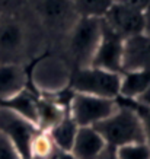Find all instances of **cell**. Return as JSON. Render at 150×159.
Wrapping results in <instances>:
<instances>
[{
	"instance_id": "cell-15",
	"label": "cell",
	"mask_w": 150,
	"mask_h": 159,
	"mask_svg": "<svg viewBox=\"0 0 150 159\" xmlns=\"http://www.w3.org/2000/svg\"><path fill=\"white\" fill-rule=\"evenodd\" d=\"M38 98L39 95L34 89L25 88L24 91H20L18 95L12 97L7 101L2 102L0 105L6 107L9 110L18 112L19 116L25 117L26 120L32 121L37 125V112H38Z\"/></svg>"
},
{
	"instance_id": "cell-7",
	"label": "cell",
	"mask_w": 150,
	"mask_h": 159,
	"mask_svg": "<svg viewBox=\"0 0 150 159\" xmlns=\"http://www.w3.org/2000/svg\"><path fill=\"white\" fill-rule=\"evenodd\" d=\"M117 99H107L73 92L68 114L77 127H95L117 110Z\"/></svg>"
},
{
	"instance_id": "cell-25",
	"label": "cell",
	"mask_w": 150,
	"mask_h": 159,
	"mask_svg": "<svg viewBox=\"0 0 150 159\" xmlns=\"http://www.w3.org/2000/svg\"><path fill=\"white\" fill-rule=\"evenodd\" d=\"M51 159H76V158H73L68 152H61V150H57V152L53 155V158H51Z\"/></svg>"
},
{
	"instance_id": "cell-5",
	"label": "cell",
	"mask_w": 150,
	"mask_h": 159,
	"mask_svg": "<svg viewBox=\"0 0 150 159\" xmlns=\"http://www.w3.org/2000/svg\"><path fill=\"white\" fill-rule=\"evenodd\" d=\"M31 15L44 34L60 38V41L79 19L70 0H31Z\"/></svg>"
},
{
	"instance_id": "cell-22",
	"label": "cell",
	"mask_w": 150,
	"mask_h": 159,
	"mask_svg": "<svg viewBox=\"0 0 150 159\" xmlns=\"http://www.w3.org/2000/svg\"><path fill=\"white\" fill-rule=\"evenodd\" d=\"M137 102H140V104H143V105H147V107H150V86L146 89L143 93H141L140 97L136 99Z\"/></svg>"
},
{
	"instance_id": "cell-24",
	"label": "cell",
	"mask_w": 150,
	"mask_h": 159,
	"mask_svg": "<svg viewBox=\"0 0 150 159\" xmlns=\"http://www.w3.org/2000/svg\"><path fill=\"white\" fill-rule=\"evenodd\" d=\"M96 159H118V158H117V155H115V150L111 149V148H107Z\"/></svg>"
},
{
	"instance_id": "cell-8",
	"label": "cell",
	"mask_w": 150,
	"mask_h": 159,
	"mask_svg": "<svg viewBox=\"0 0 150 159\" xmlns=\"http://www.w3.org/2000/svg\"><path fill=\"white\" fill-rule=\"evenodd\" d=\"M38 131L39 129L32 121L0 105V133L13 143L24 159H29L31 142Z\"/></svg>"
},
{
	"instance_id": "cell-3",
	"label": "cell",
	"mask_w": 150,
	"mask_h": 159,
	"mask_svg": "<svg viewBox=\"0 0 150 159\" xmlns=\"http://www.w3.org/2000/svg\"><path fill=\"white\" fill-rule=\"evenodd\" d=\"M72 73V66L61 53L44 51L28 70V85L32 83V89L39 95H55L68 89Z\"/></svg>"
},
{
	"instance_id": "cell-17",
	"label": "cell",
	"mask_w": 150,
	"mask_h": 159,
	"mask_svg": "<svg viewBox=\"0 0 150 159\" xmlns=\"http://www.w3.org/2000/svg\"><path fill=\"white\" fill-rule=\"evenodd\" d=\"M79 18L102 19L111 7L112 0H70Z\"/></svg>"
},
{
	"instance_id": "cell-12",
	"label": "cell",
	"mask_w": 150,
	"mask_h": 159,
	"mask_svg": "<svg viewBox=\"0 0 150 159\" xmlns=\"http://www.w3.org/2000/svg\"><path fill=\"white\" fill-rule=\"evenodd\" d=\"M107 145L95 127H79L68 153L76 159H96Z\"/></svg>"
},
{
	"instance_id": "cell-11",
	"label": "cell",
	"mask_w": 150,
	"mask_h": 159,
	"mask_svg": "<svg viewBox=\"0 0 150 159\" xmlns=\"http://www.w3.org/2000/svg\"><path fill=\"white\" fill-rule=\"evenodd\" d=\"M127 70L150 72V35L143 32L124 39L122 72Z\"/></svg>"
},
{
	"instance_id": "cell-20",
	"label": "cell",
	"mask_w": 150,
	"mask_h": 159,
	"mask_svg": "<svg viewBox=\"0 0 150 159\" xmlns=\"http://www.w3.org/2000/svg\"><path fill=\"white\" fill-rule=\"evenodd\" d=\"M0 159H24L13 143L2 133H0Z\"/></svg>"
},
{
	"instance_id": "cell-21",
	"label": "cell",
	"mask_w": 150,
	"mask_h": 159,
	"mask_svg": "<svg viewBox=\"0 0 150 159\" xmlns=\"http://www.w3.org/2000/svg\"><path fill=\"white\" fill-rule=\"evenodd\" d=\"M112 3H120V5L130 6V7H134V9L144 12V9L150 3V0H112Z\"/></svg>"
},
{
	"instance_id": "cell-6",
	"label": "cell",
	"mask_w": 150,
	"mask_h": 159,
	"mask_svg": "<svg viewBox=\"0 0 150 159\" xmlns=\"http://www.w3.org/2000/svg\"><path fill=\"white\" fill-rule=\"evenodd\" d=\"M120 76L121 73L86 66L73 70L68 88L77 93L117 99L120 95Z\"/></svg>"
},
{
	"instance_id": "cell-10",
	"label": "cell",
	"mask_w": 150,
	"mask_h": 159,
	"mask_svg": "<svg viewBox=\"0 0 150 159\" xmlns=\"http://www.w3.org/2000/svg\"><path fill=\"white\" fill-rule=\"evenodd\" d=\"M122 50L124 39L114 34L111 29L102 24V34L96 51L93 54L90 66L104 69L108 72L121 73L122 72Z\"/></svg>"
},
{
	"instance_id": "cell-19",
	"label": "cell",
	"mask_w": 150,
	"mask_h": 159,
	"mask_svg": "<svg viewBox=\"0 0 150 159\" xmlns=\"http://www.w3.org/2000/svg\"><path fill=\"white\" fill-rule=\"evenodd\" d=\"M114 150L118 159H150V148L144 142L126 145Z\"/></svg>"
},
{
	"instance_id": "cell-16",
	"label": "cell",
	"mask_w": 150,
	"mask_h": 159,
	"mask_svg": "<svg viewBox=\"0 0 150 159\" xmlns=\"http://www.w3.org/2000/svg\"><path fill=\"white\" fill-rule=\"evenodd\" d=\"M77 129L79 127L72 120L70 114H67L58 124H55L53 129H50L47 133H48L50 139L53 140L54 146L58 150L70 152L73 142H74V137H76V133H77Z\"/></svg>"
},
{
	"instance_id": "cell-2",
	"label": "cell",
	"mask_w": 150,
	"mask_h": 159,
	"mask_svg": "<svg viewBox=\"0 0 150 159\" xmlns=\"http://www.w3.org/2000/svg\"><path fill=\"white\" fill-rule=\"evenodd\" d=\"M102 34V20L95 18H79L63 38L60 53L72 69L90 66Z\"/></svg>"
},
{
	"instance_id": "cell-13",
	"label": "cell",
	"mask_w": 150,
	"mask_h": 159,
	"mask_svg": "<svg viewBox=\"0 0 150 159\" xmlns=\"http://www.w3.org/2000/svg\"><path fill=\"white\" fill-rule=\"evenodd\" d=\"M28 67L20 64H0V104L18 95L29 85Z\"/></svg>"
},
{
	"instance_id": "cell-18",
	"label": "cell",
	"mask_w": 150,
	"mask_h": 159,
	"mask_svg": "<svg viewBox=\"0 0 150 159\" xmlns=\"http://www.w3.org/2000/svg\"><path fill=\"white\" fill-rule=\"evenodd\" d=\"M122 99V98H120ZM127 102L128 105L133 108V111L136 112L137 118L140 121L141 130H143V136H144V143L150 148V107L143 105L137 101H131V99H122Z\"/></svg>"
},
{
	"instance_id": "cell-4",
	"label": "cell",
	"mask_w": 150,
	"mask_h": 159,
	"mask_svg": "<svg viewBox=\"0 0 150 159\" xmlns=\"http://www.w3.org/2000/svg\"><path fill=\"white\" fill-rule=\"evenodd\" d=\"M117 110L104 121L95 125V130L101 134L107 148L118 149L121 146L144 142L140 121L136 112L127 102L117 98Z\"/></svg>"
},
{
	"instance_id": "cell-23",
	"label": "cell",
	"mask_w": 150,
	"mask_h": 159,
	"mask_svg": "<svg viewBox=\"0 0 150 159\" xmlns=\"http://www.w3.org/2000/svg\"><path fill=\"white\" fill-rule=\"evenodd\" d=\"M144 34L150 35V3L144 9Z\"/></svg>"
},
{
	"instance_id": "cell-1",
	"label": "cell",
	"mask_w": 150,
	"mask_h": 159,
	"mask_svg": "<svg viewBox=\"0 0 150 159\" xmlns=\"http://www.w3.org/2000/svg\"><path fill=\"white\" fill-rule=\"evenodd\" d=\"M44 31L32 16L22 18L18 12L0 13V64H20L34 61L42 54Z\"/></svg>"
},
{
	"instance_id": "cell-14",
	"label": "cell",
	"mask_w": 150,
	"mask_h": 159,
	"mask_svg": "<svg viewBox=\"0 0 150 159\" xmlns=\"http://www.w3.org/2000/svg\"><path fill=\"white\" fill-rule=\"evenodd\" d=\"M150 86V72L144 70H127L120 76V95L118 98L136 101Z\"/></svg>"
},
{
	"instance_id": "cell-9",
	"label": "cell",
	"mask_w": 150,
	"mask_h": 159,
	"mask_svg": "<svg viewBox=\"0 0 150 159\" xmlns=\"http://www.w3.org/2000/svg\"><path fill=\"white\" fill-rule=\"evenodd\" d=\"M102 24L121 37L122 39L144 32V13L143 10L134 9L120 3H112L108 12L102 18Z\"/></svg>"
}]
</instances>
